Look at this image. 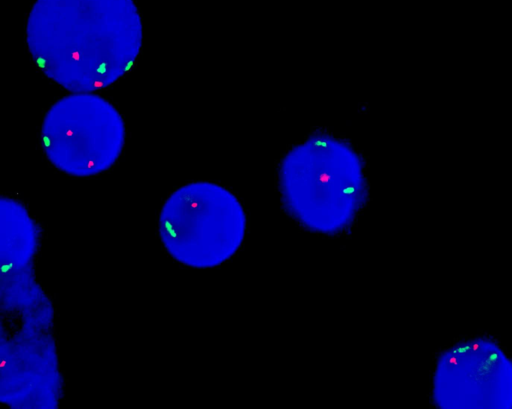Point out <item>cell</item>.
<instances>
[{
	"instance_id": "5b68a950",
	"label": "cell",
	"mask_w": 512,
	"mask_h": 409,
	"mask_svg": "<svg viewBox=\"0 0 512 409\" xmlns=\"http://www.w3.org/2000/svg\"><path fill=\"white\" fill-rule=\"evenodd\" d=\"M42 149L58 170L74 177H91L109 170L125 141L124 121L106 99L88 92L56 101L41 126Z\"/></svg>"
},
{
	"instance_id": "277c9868",
	"label": "cell",
	"mask_w": 512,
	"mask_h": 409,
	"mask_svg": "<svg viewBox=\"0 0 512 409\" xmlns=\"http://www.w3.org/2000/svg\"><path fill=\"white\" fill-rule=\"evenodd\" d=\"M170 232L159 231L166 251L179 263L211 268L230 259L240 248L246 215L236 196L208 181L188 183L165 201L159 217Z\"/></svg>"
},
{
	"instance_id": "3957f363",
	"label": "cell",
	"mask_w": 512,
	"mask_h": 409,
	"mask_svg": "<svg viewBox=\"0 0 512 409\" xmlns=\"http://www.w3.org/2000/svg\"><path fill=\"white\" fill-rule=\"evenodd\" d=\"M313 136L291 147L278 165L285 210L304 228L333 235L348 229L364 206V162L347 141Z\"/></svg>"
},
{
	"instance_id": "6da1fadb",
	"label": "cell",
	"mask_w": 512,
	"mask_h": 409,
	"mask_svg": "<svg viewBox=\"0 0 512 409\" xmlns=\"http://www.w3.org/2000/svg\"><path fill=\"white\" fill-rule=\"evenodd\" d=\"M26 41L50 80L84 93L112 85L131 67L142 22L133 0H36Z\"/></svg>"
},
{
	"instance_id": "7a4b0ae2",
	"label": "cell",
	"mask_w": 512,
	"mask_h": 409,
	"mask_svg": "<svg viewBox=\"0 0 512 409\" xmlns=\"http://www.w3.org/2000/svg\"><path fill=\"white\" fill-rule=\"evenodd\" d=\"M35 252L1 257L16 264L1 280V401L13 408H55L62 379L52 334L53 309L32 271Z\"/></svg>"
}]
</instances>
